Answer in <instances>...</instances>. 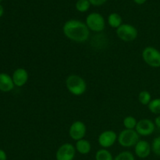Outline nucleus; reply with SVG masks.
<instances>
[{
	"instance_id": "9d476101",
	"label": "nucleus",
	"mask_w": 160,
	"mask_h": 160,
	"mask_svg": "<svg viewBox=\"0 0 160 160\" xmlns=\"http://www.w3.org/2000/svg\"><path fill=\"white\" fill-rule=\"evenodd\" d=\"M155 128V123H153L151 120L142 119L138 122L135 131L140 136H148L154 132Z\"/></svg>"
},
{
	"instance_id": "ddd939ff",
	"label": "nucleus",
	"mask_w": 160,
	"mask_h": 160,
	"mask_svg": "<svg viewBox=\"0 0 160 160\" xmlns=\"http://www.w3.org/2000/svg\"><path fill=\"white\" fill-rule=\"evenodd\" d=\"M14 84L12 77L6 73H0V91L9 92L13 89Z\"/></svg>"
},
{
	"instance_id": "a211bd4d",
	"label": "nucleus",
	"mask_w": 160,
	"mask_h": 160,
	"mask_svg": "<svg viewBox=\"0 0 160 160\" xmlns=\"http://www.w3.org/2000/svg\"><path fill=\"white\" fill-rule=\"evenodd\" d=\"M138 100L141 104L144 106H148L152 101L151 94L148 91H142L138 95Z\"/></svg>"
},
{
	"instance_id": "423d86ee",
	"label": "nucleus",
	"mask_w": 160,
	"mask_h": 160,
	"mask_svg": "<svg viewBox=\"0 0 160 160\" xmlns=\"http://www.w3.org/2000/svg\"><path fill=\"white\" fill-rule=\"evenodd\" d=\"M85 23L88 29L94 32H101L106 27L104 17L98 12H92L88 15Z\"/></svg>"
},
{
	"instance_id": "f03ea898",
	"label": "nucleus",
	"mask_w": 160,
	"mask_h": 160,
	"mask_svg": "<svg viewBox=\"0 0 160 160\" xmlns=\"http://www.w3.org/2000/svg\"><path fill=\"white\" fill-rule=\"evenodd\" d=\"M66 87L72 95L80 96L85 93L87 90V83L84 78L79 75L71 74L66 80Z\"/></svg>"
},
{
	"instance_id": "0eeeda50",
	"label": "nucleus",
	"mask_w": 160,
	"mask_h": 160,
	"mask_svg": "<svg viewBox=\"0 0 160 160\" xmlns=\"http://www.w3.org/2000/svg\"><path fill=\"white\" fill-rule=\"evenodd\" d=\"M86 132H87V128L84 122L77 120L74 121L70 125V130H69V134L73 140L78 141L84 139L85 137Z\"/></svg>"
},
{
	"instance_id": "b1692460",
	"label": "nucleus",
	"mask_w": 160,
	"mask_h": 160,
	"mask_svg": "<svg viewBox=\"0 0 160 160\" xmlns=\"http://www.w3.org/2000/svg\"><path fill=\"white\" fill-rule=\"evenodd\" d=\"M7 159V156L4 150L0 149V160H6Z\"/></svg>"
},
{
	"instance_id": "dca6fc26",
	"label": "nucleus",
	"mask_w": 160,
	"mask_h": 160,
	"mask_svg": "<svg viewBox=\"0 0 160 160\" xmlns=\"http://www.w3.org/2000/svg\"><path fill=\"white\" fill-rule=\"evenodd\" d=\"M112 154L106 148L99 149L95 154V160H113Z\"/></svg>"
},
{
	"instance_id": "6e6552de",
	"label": "nucleus",
	"mask_w": 160,
	"mask_h": 160,
	"mask_svg": "<svg viewBox=\"0 0 160 160\" xmlns=\"http://www.w3.org/2000/svg\"><path fill=\"white\" fill-rule=\"evenodd\" d=\"M76 154V148L72 144H62L56 152V160H73Z\"/></svg>"
},
{
	"instance_id": "aec40b11",
	"label": "nucleus",
	"mask_w": 160,
	"mask_h": 160,
	"mask_svg": "<svg viewBox=\"0 0 160 160\" xmlns=\"http://www.w3.org/2000/svg\"><path fill=\"white\" fill-rule=\"evenodd\" d=\"M90 6L91 3L88 0H78L76 2L77 10L81 12H84L88 10Z\"/></svg>"
},
{
	"instance_id": "39448f33",
	"label": "nucleus",
	"mask_w": 160,
	"mask_h": 160,
	"mask_svg": "<svg viewBox=\"0 0 160 160\" xmlns=\"http://www.w3.org/2000/svg\"><path fill=\"white\" fill-rule=\"evenodd\" d=\"M142 59L146 64L153 68L160 67V52L152 46H148L142 51Z\"/></svg>"
},
{
	"instance_id": "4be33fe9",
	"label": "nucleus",
	"mask_w": 160,
	"mask_h": 160,
	"mask_svg": "<svg viewBox=\"0 0 160 160\" xmlns=\"http://www.w3.org/2000/svg\"><path fill=\"white\" fill-rule=\"evenodd\" d=\"M152 151L156 154V156H160V136L156 138L152 143Z\"/></svg>"
},
{
	"instance_id": "f257e3e1",
	"label": "nucleus",
	"mask_w": 160,
	"mask_h": 160,
	"mask_svg": "<svg viewBox=\"0 0 160 160\" xmlns=\"http://www.w3.org/2000/svg\"><path fill=\"white\" fill-rule=\"evenodd\" d=\"M64 35L75 42H84L89 38L90 30L85 23L78 20H70L62 27Z\"/></svg>"
},
{
	"instance_id": "412c9836",
	"label": "nucleus",
	"mask_w": 160,
	"mask_h": 160,
	"mask_svg": "<svg viewBox=\"0 0 160 160\" xmlns=\"http://www.w3.org/2000/svg\"><path fill=\"white\" fill-rule=\"evenodd\" d=\"M113 160H135L134 155L128 151H124L117 155Z\"/></svg>"
},
{
	"instance_id": "bb28decb",
	"label": "nucleus",
	"mask_w": 160,
	"mask_h": 160,
	"mask_svg": "<svg viewBox=\"0 0 160 160\" xmlns=\"http://www.w3.org/2000/svg\"><path fill=\"white\" fill-rule=\"evenodd\" d=\"M3 12H4V9H3L2 6L0 4V17L3 15Z\"/></svg>"
},
{
	"instance_id": "7ed1b4c3",
	"label": "nucleus",
	"mask_w": 160,
	"mask_h": 160,
	"mask_svg": "<svg viewBox=\"0 0 160 160\" xmlns=\"http://www.w3.org/2000/svg\"><path fill=\"white\" fill-rule=\"evenodd\" d=\"M139 134L135 130L124 129L118 135V142L121 146L124 148L135 146L139 142Z\"/></svg>"
},
{
	"instance_id": "cd10ccee",
	"label": "nucleus",
	"mask_w": 160,
	"mask_h": 160,
	"mask_svg": "<svg viewBox=\"0 0 160 160\" xmlns=\"http://www.w3.org/2000/svg\"><path fill=\"white\" fill-rule=\"evenodd\" d=\"M2 0H0V2H2Z\"/></svg>"
},
{
	"instance_id": "1a4fd4ad",
	"label": "nucleus",
	"mask_w": 160,
	"mask_h": 160,
	"mask_svg": "<svg viewBox=\"0 0 160 160\" xmlns=\"http://www.w3.org/2000/svg\"><path fill=\"white\" fill-rule=\"evenodd\" d=\"M117 139H118V137H117V133L111 130H108V131H103L99 134L98 142L100 146L104 148H107L112 146Z\"/></svg>"
},
{
	"instance_id": "f8f14e48",
	"label": "nucleus",
	"mask_w": 160,
	"mask_h": 160,
	"mask_svg": "<svg viewBox=\"0 0 160 160\" xmlns=\"http://www.w3.org/2000/svg\"><path fill=\"white\" fill-rule=\"evenodd\" d=\"M28 73L24 68H17L12 73V81H13L15 86L22 87L28 81Z\"/></svg>"
},
{
	"instance_id": "393cba45",
	"label": "nucleus",
	"mask_w": 160,
	"mask_h": 160,
	"mask_svg": "<svg viewBox=\"0 0 160 160\" xmlns=\"http://www.w3.org/2000/svg\"><path fill=\"white\" fill-rule=\"evenodd\" d=\"M155 125H156L158 128H160V116L156 117V120H155Z\"/></svg>"
},
{
	"instance_id": "5701e85b",
	"label": "nucleus",
	"mask_w": 160,
	"mask_h": 160,
	"mask_svg": "<svg viewBox=\"0 0 160 160\" xmlns=\"http://www.w3.org/2000/svg\"><path fill=\"white\" fill-rule=\"evenodd\" d=\"M88 1L90 2L91 5H93L95 6H99L106 3L107 0H88Z\"/></svg>"
},
{
	"instance_id": "4468645a",
	"label": "nucleus",
	"mask_w": 160,
	"mask_h": 160,
	"mask_svg": "<svg viewBox=\"0 0 160 160\" xmlns=\"http://www.w3.org/2000/svg\"><path fill=\"white\" fill-rule=\"evenodd\" d=\"M75 148L79 153L82 155L88 154L92 149V145L91 143L88 140L85 139H81L78 141L75 145Z\"/></svg>"
},
{
	"instance_id": "2eb2a0df",
	"label": "nucleus",
	"mask_w": 160,
	"mask_h": 160,
	"mask_svg": "<svg viewBox=\"0 0 160 160\" xmlns=\"http://www.w3.org/2000/svg\"><path fill=\"white\" fill-rule=\"evenodd\" d=\"M108 23L111 28L117 29L119 27L123 24L122 17L117 12H112V13L109 14V16L108 17Z\"/></svg>"
},
{
	"instance_id": "9b49d317",
	"label": "nucleus",
	"mask_w": 160,
	"mask_h": 160,
	"mask_svg": "<svg viewBox=\"0 0 160 160\" xmlns=\"http://www.w3.org/2000/svg\"><path fill=\"white\" fill-rule=\"evenodd\" d=\"M151 151V145L145 140H140L134 146V152H135L136 156L141 159H145L149 156Z\"/></svg>"
},
{
	"instance_id": "a878e982",
	"label": "nucleus",
	"mask_w": 160,
	"mask_h": 160,
	"mask_svg": "<svg viewBox=\"0 0 160 160\" xmlns=\"http://www.w3.org/2000/svg\"><path fill=\"white\" fill-rule=\"evenodd\" d=\"M146 1H147V0H134V2H135L136 4H138V5L144 4V3H145Z\"/></svg>"
},
{
	"instance_id": "6ab92c4d",
	"label": "nucleus",
	"mask_w": 160,
	"mask_h": 160,
	"mask_svg": "<svg viewBox=\"0 0 160 160\" xmlns=\"http://www.w3.org/2000/svg\"><path fill=\"white\" fill-rule=\"evenodd\" d=\"M148 109L154 114H160V98L152 99L148 105Z\"/></svg>"
},
{
	"instance_id": "20e7f679",
	"label": "nucleus",
	"mask_w": 160,
	"mask_h": 160,
	"mask_svg": "<svg viewBox=\"0 0 160 160\" xmlns=\"http://www.w3.org/2000/svg\"><path fill=\"white\" fill-rule=\"evenodd\" d=\"M117 35L120 40L126 42H133L138 38V31L137 28L129 23H123L117 29Z\"/></svg>"
},
{
	"instance_id": "f3484780",
	"label": "nucleus",
	"mask_w": 160,
	"mask_h": 160,
	"mask_svg": "<svg viewBox=\"0 0 160 160\" xmlns=\"http://www.w3.org/2000/svg\"><path fill=\"white\" fill-rule=\"evenodd\" d=\"M123 123L125 129L134 130L136 126H137L138 121L134 117H132V116H128V117H126L123 119Z\"/></svg>"
}]
</instances>
